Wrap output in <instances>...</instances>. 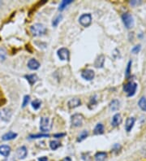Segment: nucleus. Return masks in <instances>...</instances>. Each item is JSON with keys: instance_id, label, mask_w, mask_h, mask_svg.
I'll list each match as a JSON object with an SVG mask.
<instances>
[{"instance_id": "nucleus-7", "label": "nucleus", "mask_w": 146, "mask_h": 161, "mask_svg": "<svg viewBox=\"0 0 146 161\" xmlns=\"http://www.w3.org/2000/svg\"><path fill=\"white\" fill-rule=\"evenodd\" d=\"M58 56L59 57V59L61 60H69V56H70V52L68 49L67 48H60V49L58 51Z\"/></svg>"}, {"instance_id": "nucleus-27", "label": "nucleus", "mask_w": 146, "mask_h": 161, "mask_svg": "<svg viewBox=\"0 0 146 161\" xmlns=\"http://www.w3.org/2000/svg\"><path fill=\"white\" fill-rule=\"evenodd\" d=\"M7 57V51L4 48H0V62H4Z\"/></svg>"}, {"instance_id": "nucleus-29", "label": "nucleus", "mask_w": 146, "mask_h": 161, "mask_svg": "<svg viewBox=\"0 0 146 161\" xmlns=\"http://www.w3.org/2000/svg\"><path fill=\"white\" fill-rule=\"evenodd\" d=\"M30 101V96L29 95H25L24 98V102H23V104H22V107L23 108H25L26 106L28 105V103Z\"/></svg>"}, {"instance_id": "nucleus-20", "label": "nucleus", "mask_w": 146, "mask_h": 161, "mask_svg": "<svg viewBox=\"0 0 146 161\" xmlns=\"http://www.w3.org/2000/svg\"><path fill=\"white\" fill-rule=\"evenodd\" d=\"M110 108L111 111H117L118 108H119V101L117 100V99H114V100H112L111 102V103H110Z\"/></svg>"}, {"instance_id": "nucleus-36", "label": "nucleus", "mask_w": 146, "mask_h": 161, "mask_svg": "<svg viewBox=\"0 0 146 161\" xmlns=\"http://www.w3.org/2000/svg\"><path fill=\"white\" fill-rule=\"evenodd\" d=\"M63 161H72V160H71V158L66 157L64 160H63Z\"/></svg>"}, {"instance_id": "nucleus-11", "label": "nucleus", "mask_w": 146, "mask_h": 161, "mask_svg": "<svg viewBox=\"0 0 146 161\" xmlns=\"http://www.w3.org/2000/svg\"><path fill=\"white\" fill-rule=\"evenodd\" d=\"M11 153V147L7 145L0 146V155H2L4 157H8Z\"/></svg>"}, {"instance_id": "nucleus-25", "label": "nucleus", "mask_w": 146, "mask_h": 161, "mask_svg": "<svg viewBox=\"0 0 146 161\" xmlns=\"http://www.w3.org/2000/svg\"><path fill=\"white\" fill-rule=\"evenodd\" d=\"M88 135H89V133H88L87 130H84L83 132H81V133L78 136V139H77V141H78V142L83 141L84 139H85V138L87 137Z\"/></svg>"}, {"instance_id": "nucleus-2", "label": "nucleus", "mask_w": 146, "mask_h": 161, "mask_svg": "<svg viewBox=\"0 0 146 161\" xmlns=\"http://www.w3.org/2000/svg\"><path fill=\"white\" fill-rule=\"evenodd\" d=\"M136 89H137V84L134 81H129L123 85V91L128 97L133 96L136 94Z\"/></svg>"}, {"instance_id": "nucleus-4", "label": "nucleus", "mask_w": 146, "mask_h": 161, "mask_svg": "<svg viewBox=\"0 0 146 161\" xmlns=\"http://www.w3.org/2000/svg\"><path fill=\"white\" fill-rule=\"evenodd\" d=\"M122 20L123 22L125 25V27L127 28H131L133 27L134 25V21H133V17L128 12H126L124 14H123L122 16Z\"/></svg>"}, {"instance_id": "nucleus-3", "label": "nucleus", "mask_w": 146, "mask_h": 161, "mask_svg": "<svg viewBox=\"0 0 146 161\" xmlns=\"http://www.w3.org/2000/svg\"><path fill=\"white\" fill-rule=\"evenodd\" d=\"M52 128V121L48 117H42L40 121V130L42 132H47Z\"/></svg>"}, {"instance_id": "nucleus-26", "label": "nucleus", "mask_w": 146, "mask_h": 161, "mask_svg": "<svg viewBox=\"0 0 146 161\" xmlns=\"http://www.w3.org/2000/svg\"><path fill=\"white\" fill-rule=\"evenodd\" d=\"M50 148L52 149V150H56V149H58L59 147H60V142H58V141H51L50 142Z\"/></svg>"}, {"instance_id": "nucleus-8", "label": "nucleus", "mask_w": 146, "mask_h": 161, "mask_svg": "<svg viewBox=\"0 0 146 161\" xmlns=\"http://www.w3.org/2000/svg\"><path fill=\"white\" fill-rule=\"evenodd\" d=\"M94 76H95V73L92 69H84L81 73V77L86 80H93L94 78Z\"/></svg>"}, {"instance_id": "nucleus-34", "label": "nucleus", "mask_w": 146, "mask_h": 161, "mask_svg": "<svg viewBox=\"0 0 146 161\" xmlns=\"http://www.w3.org/2000/svg\"><path fill=\"white\" fill-rule=\"evenodd\" d=\"M4 161H16V160H15L14 158L9 157V158H7V159H5Z\"/></svg>"}, {"instance_id": "nucleus-28", "label": "nucleus", "mask_w": 146, "mask_h": 161, "mask_svg": "<svg viewBox=\"0 0 146 161\" xmlns=\"http://www.w3.org/2000/svg\"><path fill=\"white\" fill-rule=\"evenodd\" d=\"M62 18H63V16L62 15H59L52 22V25L54 26V27H55V26H57V25H59V23L60 22V21L62 20Z\"/></svg>"}, {"instance_id": "nucleus-24", "label": "nucleus", "mask_w": 146, "mask_h": 161, "mask_svg": "<svg viewBox=\"0 0 146 161\" xmlns=\"http://www.w3.org/2000/svg\"><path fill=\"white\" fill-rule=\"evenodd\" d=\"M41 104H42V102L39 99H34L33 101L32 102V107L34 110H38V109L40 108Z\"/></svg>"}, {"instance_id": "nucleus-30", "label": "nucleus", "mask_w": 146, "mask_h": 161, "mask_svg": "<svg viewBox=\"0 0 146 161\" xmlns=\"http://www.w3.org/2000/svg\"><path fill=\"white\" fill-rule=\"evenodd\" d=\"M50 137L49 134H35V135H30V138H40V137Z\"/></svg>"}, {"instance_id": "nucleus-32", "label": "nucleus", "mask_w": 146, "mask_h": 161, "mask_svg": "<svg viewBox=\"0 0 146 161\" xmlns=\"http://www.w3.org/2000/svg\"><path fill=\"white\" fill-rule=\"evenodd\" d=\"M140 45L136 46L135 47H133L132 50V52L134 53V54H136V53H138L140 51Z\"/></svg>"}, {"instance_id": "nucleus-31", "label": "nucleus", "mask_w": 146, "mask_h": 161, "mask_svg": "<svg viewBox=\"0 0 146 161\" xmlns=\"http://www.w3.org/2000/svg\"><path fill=\"white\" fill-rule=\"evenodd\" d=\"M131 65H132V61H129L128 67H127V70H126V77H129L130 73H131Z\"/></svg>"}, {"instance_id": "nucleus-15", "label": "nucleus", "mask_w": 146, "mask_h": 161, "mask_svg": "<svg viewBox=\"0 0 146 161\" xmlns=\"http://www.w3.org/2000/svg\"><path fill=\"white\" fill-rule=\"evenodd\" d=\"M17 137V133H14V132H8V133H5L4 136L2 137V139L4 141H10L12 139H15Z\"/></svg>"}, {"instance_id": "nucleus-19", "label": "nucleus", "mask_w": 146, "mask_h": 161, "mask_svg": "<svg viewBox=\"0 0 146 161\" xmlns=\"http://www.w3.org/2000/svg\"><path fill=\"white\" fill-rule=\"evenodd\" d=\"M94 133L95 134H102L104 133V126L101 123H98L96 127L94 128Z\"/></svg>"}, {"instance_id": "nucleus-21", "label": "nucleus", "mask_w": 146, "mask_h": 161, "mask_svg": "<svg viewBox=\"0 0 146 161\" xmlns=\"http://www.w3.org/2000/svg\"><path fill=\"white\" fill-rule=\"evenodd\" d=\"M25 77L27 78V80H28V81L29 82L30 85H33L37 80H38V76L36 74L27 75V76H25Z\"/></svg>"}, {"instance_id": "nucleus-22", "label": "nucleus", "mask_w": 146, "mask_h": 161, "mask_svg": "<svg viewBox=\"0 0 146 161\" xmlns=\"http://www.w3.org/2000/svg\"><path fill=\"white\" fill-rule=\"evenodd\" d=\"M138 105L140 108V109L144 111V112H146V98L145 97H141L140 98L139 102H138Z\"/></svg>"}, {"instance_id": "nucleus-16", "label": "nucleus", "mask_w": 146, "mask_h": 161, "mask_svg": "<svg viewBox=\"0 0 146 161\" xmlns=\"http://www.w3.org/2000/svg\"><path fill=\"white\" fill-rule=\"evenodd\" d=\"M104 62H105V57L104 56H99L97 58V60L95 61V63H94V66L96 67V68H102L103 65H104Z\"/></svg>"}, {"instance_id": "nucleus-18", "label": "nucleus", "mask_w": 146, "mask_h": 161, "mask_svg": "<svg viewBox=\"0 0 146 161\" xmlns=\"http://www.w3.org/2000/svg\"><path fill=\"white\" fill-rule=\"evenodd\" d=\"M107 154L106 152L103 151H100V152H97V154L95 155V160L96 161H105V160L106 159Z\"/></svg>"}, {"instance_id": "nucleus-10", "label": "nucleus", "mask_w": 146, "mask_h": 161, "mask_svg": "<svg viewBox=\"0 0 146 161\" xmlns=\"http://www.w3.org/2000/svg\"><path fill=\"white\" fill-rule=\"evenodd\" d=\"M135 121H136V120L134 117H128L127 119L125 125V129L127 132H130L132 130L133 126L135 125Z\"/></svg>"}, {"instance_id": "nucleus-13", "label": "nucleus", "mask_w": 146, "mask_h": 161, "mask_svg": "<svg viewBox=\"0 0 146 161\" xmlns=\"http://www.w3.org/2000/svg\"><path fill=\"white\" fill-rule=\"evenodd\" d=\"M81 104V101H80V98H72L71 100H69L68 102V107L70 108H77Z\"/></svg>"}, {"instance_id": "nucleus-9", "label": "nucleus", "mask_w": 146, "mask_h": 161, "mask_svg": "<svg viewBox=\"0 0 146 161\" xmlns=\"http://www.w3.org/2000/svg\"><path fill=\"white\" fill-rule=\"evenodd\" d=\"M28 154V151H27V148L24 146L20 147L16 150V157L20 160H23L24 158L27 156Z\"/></svg>"}, {"instance_id": "nucleus-14", "label": "nucleus", "mask_w": 146, "mask_h": 161, "mask_svg": "<svg viewBox=\"0 0 146 161\" xmlns=\"http://www.w3.org/2000/svg\"><path fill=\"white\" fill-rule=\"evenodd\" d=\"M122 122V116L119 113H117L115 114V116H113V119H112L111 125L114 127H116V126H118Z\"/></svg>"}, {"instance_id": "nucleus-35", "label": "nucleus", "mask_w": 146, "mask_h": 161, "mask_svg": "<svg viewBox=\"0 0 146 161\" xmlns=\"http://www.w3.org/2000/svg\"><path fill=\"white\" fill-rule=\"evenodd\" d=\"M64 135H65L64 133H61V134H59H59H55V137L59 138V137H63V136H64Z\"/></svg>"}, {"instance_id": "nucleus-17", "label": "nucleus", "mask_w": 146, "mask_h": 161, "mask_svg": "<svg viewBox=\"0 0 146 161\" xmlns=\"http://www.w3.org/2000/svg\"><path fill=\"white\" fill-rule=\"evenodd\" d=\"M11 116V112L10 109L8 108H4L2 113H1L2 119L4 120H6V121L10 119Z\"/></svg>"}, {"instance_id": "nucleus-12", "label": "nucleus", "mask_w": 146, "mask_h": 161, "mask_svg": "<svg viewBox=\"0 0 146 161\" xmlns=\"http://www.w3.org/2000/svg\"><path fill=\"white\" fill-rule=\"evenodd\" d=\"M28 67L31 70H37L40 67V63H39L38 60H36L35 59H31L28 62Z\"/></svg>"}, {"instance_id": "nucleus-23", "label": "nucleus", "mask_w": 146, "mask_h": 161, "mask_svg": "<svg viewBox=\"0 0 146 161\" xmlns=\"http://www.w3.org/2000/svg\"><path fill=\"white\" fill-rule=\"evenodd\" d=\"M73 1L72 0H63L62 1V3L59 4V11H63L65 7L67 6V5H69L72 3Z\"/></svg>"}, {"instance_id": "nucleus-6", "label": "nucleus", "mask_w": 146, "mask_h": 161, "mask_svg": "<svg viewBox=\"0 0 146 161\" xmlns=\"http://www.w3.org/2000/svg\"><path fill=\"white\" fill-rule=\"evenodd\" d=\"M79 22L80 24L84 27H88L89 26L92 22V16L89 13L88 14H84L79 19Z\"/></svg>"}, {"instance_id": "nucleus-5", "label": "nucleus", "mask_w": 146, "mask_h": 161, "mask_svg": "<svg viewBox=\"0 0 146 161\" xmlns=\"http://www.w3.org/2000/svg\"><path fill=\"white\" fill-rule=\"evenodd\" d=\"M83 120L84 117L81 114H74L72 116V119H71V121H72V125L74 127H80V126L82 125L83 124Z\"/></svg>"}, {"instance_id": "nucleus-1", "label": "nucleus", "mask_w": 146, "mask_h": 161, "mask_svg": "<svg viewBox=\"0 0 146 161\" xmlns=\"http://www.w3.org/2000/svg\"><path fill=\"white\" fill-rule=\"evenodd\" d=\"M30 32H31L32 35L34 37H38V36H42L46 33V28L45 25L42 24H34L30 27Z\"/></svg>"}, {"instance_id": "nucleus-33", "label": "nucleus", "mask_w": 146, "mask_h": 161, "mask_svg": "<svg viewBox=\"0 0 146 161\" xmlns=\"http://www.w3.org/2000/svg\"><path fill=\"white\" fill-rule=\"evenodd\" d=\"M38 161H48V159L45 156H43V157H41L38 159Z\"/></svg>"}]
</instances>
